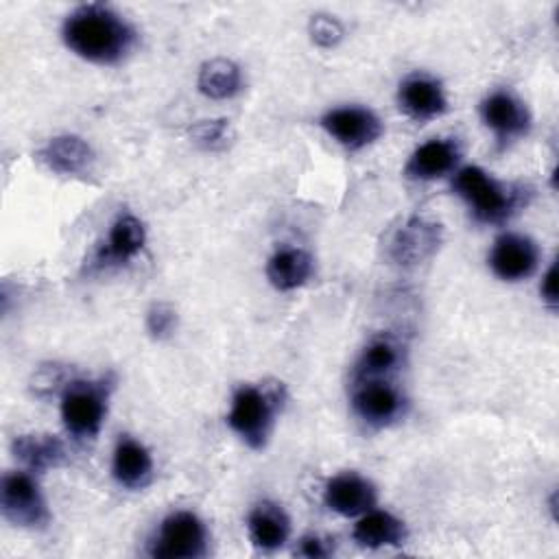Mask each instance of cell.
<instances>
[{
    "label": "cell",
    "mask_w": 559,
    "mask_h": 559,
    "mask_svg": "<svg viewBox=\"0 0 559 559\" xmlns=\"http://www.w3.org/2000/svg\"><path fill=\"white\" fill-rule=\"evenodd\" d=\"M66 46L81 59L114 66L135 46V28L105 4L76 7L61 26Z\"/></svg>",
    "instance_id": "1"
},
{
    "label": "cell",
    "mask_w": 559,
    "mask_h": 559,
    "mask_svg": "<svg viewBox=\"0 0 559 559\" xmlns=\"http://www.w3.org/2000/svg\"><path fill=\"white\" fill-rule=\"evenodd\" d=\"M452 190L463 199L483 225H500L509 221L522 205H526V190L509 186L491 177L480 166H463L452 177Z\"/></svg>",
    "instance_id": "2"
},
{
    "label": "cell",
    "mask_w": 559,
    "mask_h": 559,
    "mask_svg": "<svg viewBox=\"0 0 559 559\" xmlns=\"http://www.w3.org/2000/svg\"><path fill=\"white\" fill-rule=\"evenodd\" d=\"M109 382L72 380L61 391V419L74 439H94L105 421Z\"/></svg>",
    "instance_id": "3"
},
{
    "label": "cell",
    "mask_w": 559,
    "mask_h": 559,
    "mask_svg": "<svg viewBox=\"0 0 559 559\" xmlns=\"http://www.w3.org/2000/svg\"><path fill=\"white\" fill-rule=\"evenodd\" d=\"M277 395L253 384H242L231 395L229 428L253 450H262L273 428Z\"/></svg>",
    "instance_id": "4"
},
{
    "label": "cell",
    "mask_w": 559,
    "mask_h": 559,
    "mask_svg": "<svg viewBox=\"0 0 559 559\" xmlns=\"http://www.w3.org/2000/svg\"><path fill=\"white\" fill-rule=\"evenodd\" d=\"M151 557L157 559H197L207 555V528L192 511L166 515L151 539Z\"/></svg>",
    "instance_id": "5"
},
{
    "label": "cell",
    "mask_w": 559,
    "mask_h": 559,
    "mask_svg": "<svg viewBox=\"0 0 559 559\" xmlns=\"http://www.w3.org/2000/svg\"><path fill=\"white\" fill-rule=\"evenodd\" d=\"M0 509L4 520L22 528H44L50 520L39 485L28 472H9L2 476Z\"/></svg>",
    "instance_id": "6"
},
{
    "label": "cell",
    "mask_w": 559,
    "mask_h": 559,
    "mask_svg": "<svg viewBox=\"0 0 559 559\" xmlns=\"http://www.w3.org/2000/svg\"><path fill=\"white\" fill-rule=\"evenodd\" d=\"M480 118L493 133L496 146L504 151L531 131L528 107L509 90H493L480 103Z\"/></svg>",
    "instance_id": "7"
},
{
    "label": "cell",
    "mask_w": 559,
    "mask_h": 559,
    "mask_svg": "<svg viewBox=\"0 0 559 559\" xmlns=\"http://www.w3.org/2000/svg\"><path fill=\"white\" fill-rule=\"evenodd\" d=\"M321 127L347 151H360L382 135L380 118L371 109L358 105H345L325 111L321 116Z\"/></svg>",
    "instance_id": "8"
},
{
    "label": "cell",
    "mask_w": 559,
    "mask_h": 559,
    "mask_svg": "<svg viewBox=\"0 0 559 559\" xmlns=\"http://www.w3.org/2000/svg\"><path fill=\"white\" fill-rule=\"evenodd\" d=\"M489 269L502 282H520L535 273L539 264V247L524 234H500L489 251Z\"/></svg>",
    "instance_id": "9"
},
{
    "label": "cell",
    "mask_w": 559,
    "mask_h": 559,
    "mask_svg": "<svg viewBox=\"0 0 559 559\" xmlns=\"http://www.w3.org/2000/svg\"><path fill=\"white\" fill-rule=\"evenodd\" d=\"M352 408L365 424L382 428L402 415L404 397L393 384L382 382L380 378H365L358 380L354 389Z\"/></svg>",
    "instance_id": "10"
},
{
    "label": "cell",
    "mask_w": 559,
    "mask_h": 559,
    "mask_svg": "<svg viewBox=\"0 0 559 559\" xmlns=\"http://www.w3.org/2000/svg\"><path fill=\"white\" fill-rule=\"evenodd\" d=\"M37 159L52 173L66 177H85L92 173L96 155L92 146L72 133L50 138L39 151Z\"/></svg>",
    "instance_id": "11"
},
{
    "label": "cell",
    "mask_w": 559,
    "mask_h": 559,
    "mask_svg": "<svg viewBox=\"0 0 559 559\" xmlns=\"http://www.w3.org/2000/svg\"><path fill=\"white\" fill-rule=\"evenodd\" d=\"M376 498L378 493L373 483L356 472H343L332 476L323 489L325 507L345 518H354L371 511L376 504Z\"/></svg>",
    "instance_id": "12"
},
{
    "label": "cell",
    "mask_w": 559,
    "mask_h": 559,
    "mask_svg": "<svg viewBox=\"0 0 559 559\" xmlns=\"http://www.w3.org/2000/svg\"><path fill=\"white\" fill-rule=\"evenodd\" d=\"M397 105L408 118L424 122L445 114L448 96L432 76L411 74L397 87Z\"/></svg>",
    "instance_id": "13"
},
{
    "label": "cell",
    "mask_w": 559,
    "mask_h": 559,
    "mask_svg": "<svg viewBox=\"0 0 559 559\" xmlns=\"http://www.w3.org/2000/svg\"><path fill=\"white\" fill-rule=\"evenodd\" d=\"M459 157H461V148L454 140L435 138L419 144L411 153L404 166V175L406 179H413V181H435L450 175L456 168Z\"/></svg>",
    "instance_id": "14"
},
{
    "label": "cell",
    "mask_w": 559,
    "mask_h": 559,
    "mask_svg": "<svg viewBox=\"0 0 559 559\" xmlns=\"http://www.w3.org/2000/svg\"><path fill=\"white\" fill-rule=\"evenodd\" d=\"M146 242L144 223L133 214H120L107 234V240L96 251V266L127 264L133 260Z\"/></svg>",
    "instance_id": "15"
},
{
    "label": "cell",
    "mask_w": 559,
    "mask_h": 559,
    "mask_svg": "<svg viewBox=\"0 0 559 559\" xmlns=\"http://www.w3.org/2000/svg\"><path fill=\"white\" fill-rule=\"evenodd\" d=\"M111 476L120 487L142 489L153 478V456L144 443L122 435L114 448Z\"/></svg>",
    "instance_id": "16"
},
{
    "label": "cell",
    "mask_w": 559,
    "mask_h": 559,
    "mask_svg": "<svg viewBox=\"0 0 559 559\" xmlns=\"http://www.w3.org/2000/svg\"><path fill=\"white\" fill-rule=\"evenodd\" d=\"M247 531L255 548L271 552L286 544L290 535V520L277 502L262 500L249 511Z\"/></svg>",
    "instance_id": "17"
},
{
    "label": "cell",
    "mask_w": 559,
    "mask_h": 559,
    "mask_svg": "<svg viewBox=\"0 0 559 559\" xmlns=\"http://www.w3.org/2000/svg\"><path fill=\"white\" fill-rule=\"evenodd\" d=\"M441 242V229L424 218H411L397 229L391 242V255L400 264H417L426 260Z\"/></svg>",
    "instance_id": "18"
},
{
    "label": "cell",
    "mask_w": 559,
    "mask_h": 559,
    "mask_svg": "<svg viewBox=\"0 0 559 559\" xmlns=\"http://www.w3.org/2000/svg\"><path fill=\"white\" fill-rule=\"evenodd\" d=\"M11 452L17 459V463H22L28 472L37 474L59 467L68 456L63 441L55 435L44 432L15 437L11 443Z\"/></svg>",
    "instance_id": "19"
},
{
    "label": "cell",
    "mask_w": 559,
    "mask_h": 559,
    "mask_svg": "<svg viewBox=\"0 0 559 559\" xmlns=\"http://www.w3.org/2000/svg\"><path fill=\"white\" fill-rule=\"evenodd\" d=\"M352 537L362 548H384L404 544L408 531L397 515L371 509L358 518V522L352 528Z\"/></svg>",
    "instance_id": "20"
},
{
    "label": "cell",
    "mask_w": 559,
    "mask_h": 559,
    "mask_svg": "<svg viewBox=\"0 0 559 559\" xmlns=\"http://www.w3.org/2000/svg\"><path fill=\"white\" fill-rule=\"evenodd\" d=\"M312 275V258L299 247H280L266 262V277L277 290H295Z\"/></svg>",
    "instance_id": "21"
},
{
    "label": "cell",
    "mask_w": 559,
    "mask_h": 559,
    "mask_svg": "<svg viewBox=\"0 0 559 559\" xmlns=\"http://www.w3.org/2000/svg\"><path fill=\"white\" fill-rule=\"evenodd\" d=\"M197 87L212 100L234 98L242 90V72L231 59L214 57L201 66Z\"/></svg>",
    "instance_id": "22"
},
{
    "label": "cell",
    "mask_w": 559,
    "mask_h": 559,
    "mask_svg": "<svg viewBox=\"0 0 559 559\" xmlns=\"http://www.w3.org/2000/svg\"><path fill=\"white\" fill-rule=\"evenodd\" d=\"M400 362V347L391 343L389 338H376L371 341L356 362V380L365 378H380L389 371H393Z\"/></svg>",
    "instance_id": "23"
},
{
    "label": "cell",
    "mask_w": 559,
    "mask_h": 559,
    "mask_svg": "<svg viewBox=\"0 0 559 559\" xmlns=\"http://www.w3.org/2000/svg\"><path fill=\"white\" fill-rule=\"evenodd\" d=\"M190 138L194 144H199L205 151H218L225 148L229 142V120L216 118V120H203L190 129Z\"/></svg>",
    "instance_id": "24"
},
{
    "label": "cell",
    "mask_w": 559,
    "mask_h": 559,
    "mask_svg": "<svg viewBox=\"0 0 559 559\" xmlns=\"http://www.w3.org/2000/svg\"><path fill=\"white\" fill-rule=\"evenodd\" d=\"M308 33L317 46L334 48L343 39V24L334 15L317 13L308 24Z\"/></svg>",
    "instance_id": "25"
},
{
    "label": "cell",
    "mask_w": 559,
    "mask_h": 559,
    "mask_svg": "<svg viewBox=\"0 0 559 559\" xmlns=\"http://www.w3.org/2000/svg\"><path fill=\"white\" fill-rule=\"evenodd\" d=\"M177 328V312L170 304L166 301H157L148 308L146 312V332L162 341V338H168Z\"/></svg>",
    "instance_id": "26"
},
{
    "label": "cell",
    "mask_w": 559,
    "mask_h": 559,
    "mask_svg": "<svg viewBox=\"0 0 559 559\" xmlns=\"http://www.w3.org/2000/svg\"><path fill=\"white\" fill-rule=\"evenodd\" d=\"M332 552L328 539H321L319 535H306L299 539V548H297V555L301 557H308V559H321V557H328Z\"/></svg>",
    "instance_id": "27"
},
{
    "label": "cell",
    "mask_w": 559,
    "mask_h": 559,
    "mask_svg": "<svg viewBox=\"0 0 559 559\" xmlns=\"http://www.w3.org/2000/svg\"><path fill=\"white\" fill-rule=\"evenodd\" d=\"M539 295H542V301H544L550 310L557 308V304H559V297H557V264H550L548 271L542 275Z\"/></svg>",
    "instance_id": "28"
}]
</instances>
